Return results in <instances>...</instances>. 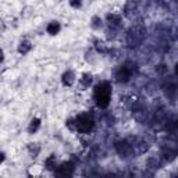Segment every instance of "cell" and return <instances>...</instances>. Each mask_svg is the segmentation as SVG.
<instances>
[{"label": "cell", "mask_w": 178, "mask_h": 178, "mask_svg": "<svg viewBox=\"0 0 178 178\" xmlns=\"http://www.w3.org/2000/svg\"><path fill=\"white\" fill-rule=\"evenodd\" d=\"M72 170H74V164L72 163H64V164H61V166L57 168V175L67 177V175L72 174Z\"/></svg>", "instance_id": "3"}, {"label": "cell", "mask_w": 178, "mask_h": 178, "mask_svg": "<svg viewBox=\"0 0 178 178\" xmlns=\"http://www.w3.org/2000/svg\"><path fill=\"white\" fill-rule=\"evenodd\" d=\"M29 49H31L29 42H23V43H21V46H20V52H21V53H27Z\"/></svg>", "instance_id": "7"}, {"label": "cell", "mask_w": 178, "mask_h": 178, "mask_svg": "<svg viewBox=\"0 0 178 178\" xmlns=\"http://www.w3.org/2000/svg\"><path fill=\"white\" fill-rule=\"evenodd\" d=\"M3 159H4V156H3V153H0V163L3 161Z\"/></svg>", "instance_id": "10"}, {"label": "cell", "mask_w": 178, "mask_h": 178, "mask_svg": "<svg viewBox=\"0 0 178 178\" xmlns=\"http://www.w3.org/2000/svg\"><path fill=\"white\" fill-rule=\"evenodd\" d=\"M95 99L98 106L100 107H107L110 102V85L106 82L98 85L95 89Z\"/></svg>", "instance_id": "1"}, {"label": "cell", "mask_w": 178, "mask_h": 178, "mask_svg": "<svg viewBox=\"0 0 178 178\" xmlns=\"http://www.w3.org/2000/svg\"><path fill=\"white\" fill-rule=\"evenodd\" d=\"M75 125H77V129L81 131V132H89L93 128V120L89 116H80L77 118Z\"/></svg>", "instance_id": "2"}, {"label": "cell", "mask_w": 178, "mask_h": 178, "mask_svg": "<svg viewBox=\"0 0 178 178\" xmlns=\"http://www.w3.org/2000/svg\"><path fill=\"white\" fill-rule=\"evenodd\" d=\"M38 128H39V120H32L29 125V131L31 132H35Z\"/></svg>", "instance_id": "8"}, {"label": "cell", "mask_w": 178, "mask_h": 178, "mask_svg": "<svg viewBox=\"0 0 178 178\" xmlns=\"http://www.w3.org/2000/svg\"><path fill=\"white\" fill-rule=\"evenodd\" d=\"M71 4L74 6V7H77V6H80L81 4V0H71Z\"/></svg>", "instance_id": "9"}, {"label": "cell", "mask_w": 178, "mask_h": 178, "mask_svg": "<svg viewBox=\"0 0 178 178\" xmlns=\"http://www.w3.org/2000/svg\"><path fill=\"white\" fill-rule=\"evenodd\" d=\"M116 77H117L118 81H127L131 77V71H129L127 67H121V68L117 71V74H116Z\"/></svg>", "instance_id": "4"}, {"label": "cell", "mask_w": 178, "mask_h": 178, "mask_svg": "<svg viewBox=\"0 0 178 178\" xmlns=\"http://www.w3.org/2000/svg\"><path fill=\"white\" fill-rule=\"evenodd\" d=\"M63 81H64V83H67V85H71V83L74 82V74H72L71 71L65 72V74H64V78H63Z\"/></svg>", "instance_id": "6"}, {"label": "cell", "mask_w": 178, "mask_h": 178, "mask_svg": "<svg viewBox=\"0 0 178 178\" xmlns=\"http://www.w3.org/2000/svg\"><path fill=\"white\" fill-rule=\"evenodd\" d=\"M59 31H60V25H59L57 23H52V24L47 25V32H49V34L56 35Z\"/></svg>", "instance_id": "5"}, {"label": "cell", "mask_w": 178, "mask_h": 178, "mask_svg": "<svg viewBox=\"0 0 178 178\" xmlns=\"http://www.w3.org/2000/svg\"><path fill=\"white\" fill-rule=\"evenodd\" d=\"M3 60V52H2V50H0V61Z\"/></svg>", "instance_id": "11"}]
</instances>
